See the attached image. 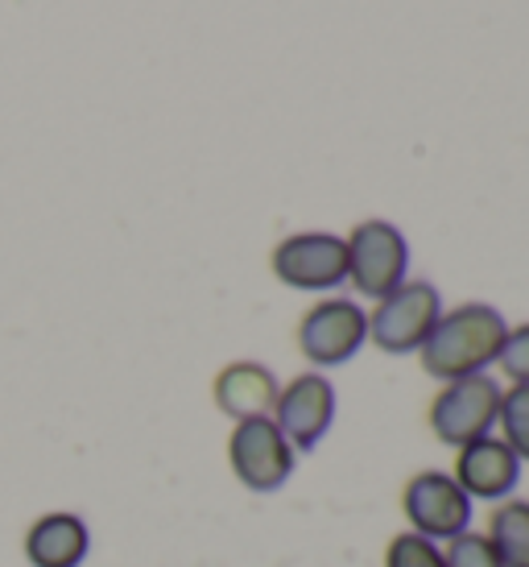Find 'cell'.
<instances>
[{"label": "cell", "mask_w": 529, "mask_h": 567, "mask_svg": "<svg viewBox=\"0 0 529 567\" xmlns=\"http://www.w3.org/2000/svg\"><path fill=\"white\" fill-rule=\"evenodd\" d=\"M216 406L245 423V419H273V406H278V378L273 369H264L257 361H232L219 369L216 378Z\"/></svg>", "instance_id": "obj_12"}, {"label": "cell", "mask_w": 529, "mask_h": 567, "mask_svg": "<svg viewBox=\"0 0 529 567\" xmlns=\"http://www.w3.org/2000/svg\"><path fill=\"white\" fill-rule=\"evenodd\" d=\"M273 423L281 426L294 452H314L335 423V385L323 373H298L290 385L278 390Z\"/></svg>", "instance_id": "obj_9"}, {"label": "cell", "mask_w": 529, "mask_h": 567, "mask_svg": "<svg viewBox=\"0 0 529 567\" xmlns=\"http://www.w3.org/2000/svg\"><path fill=\"white\" fill-rule=\"evenodd\" d=\"M500 440L514 447V456L526 464L529 460V385L500 390Z\"/></svg>", "instance_id": "obj_14"}, {"label": "cell", "mask_w": 529, "mask_h": 567, "mask_svg": "<svg viewBox=\"0 0 529 567\" xmlns=\"http://www.w3.org/2000/svg\"><path fill=\"white\" fill-rule=\"evenodd\" d=\"M21 551H25L30 567H83V559L92 551V530L71 509H50V514L30 522V530L21 538Z\"/></svg>", "instance_id": "obj_11"}, {"label": "cell", "mask_w": 529, "mask_h": 567, "mask_svg": "<svg viewBox=\"0 0 529 567\" xmlns=\"http://www.w3.org/2000/svg\"><path fill=\"white\" fill-rule=\"evenodd\" d=\"M405 269H409V245H405L397 224L364 220L352 228V237H348V278L360 295L381 302L405 282Z\"/></svg>", "instance_id": "obj_4"}, {"label": "cell", "mask_w": 529, "mask_h": 567, "mask_svg": "<svg viewBox=\"0 0 529 567\" xmlns=\"http://www.w3.org/2000/svg\"><path fill=\"white\" fill-rule=\"evenodd\" d=\"M294 456L298 452L273 419H245L232 426L228 464H232L236 481L252 493H278L294 473Z\"/></svg>", "instance_id": "obj_5"}, {"label": "cell", "mask_w": 529, "mask_h": 567, "mask_svg": "<svg viewBox=\"0 0 529 567\" xmlns=\"http://www.w3.org/2000/svg\"><path fill=\"white\" fill-rule=\"evenodd\" d=\"M369 340V316L352 299H323L298 323V348L319 369L348 364Z\"/></svg>", "instance_id": "obj_6"}, {"label": "cell", "mask_w": 529, "mask_h": 567, "mask_svg": "<svg viewBox=\"0 0 529 567\" xmlns=\"http://www.w3.org/2000/svg\"><path fill=\"white\" fill-rule=\"evenodd\" d=\"M443 559H447V567H505L497 547L488 543V535H471V530L455 535L452 547L443 551Z\"/></svg>", "instance_id": "obj_16"}, {"label": "cell", "mask_w": 529, "mask_h": 567, "mask_svg": "<svg viewBox=\"0 0 529 567\" xmlns=\"http://www.w3.org/2000/svg\"><path fill=\"white\" fill-rule=\"evenodd\" d=\"M497 364L514 385H529V323L505 331V344H500V352H497Z\"/></svg>", "instance_id": "obj_17"}, {"label": "cell", "mask_w": 529, "mask_h": 567, "mask_svg": "<svg viewBox=\"0 0 529 567\" xmlns=\"http://www.w3.org/2000/svg\"><path fill=\"white\" fill-rule=\"evenodd\" d=\"M438 316H443V299L438 286L431 282H402L393 295L376 302V311L369 316V340L390 357H405L418 352L426 344V336L435 331Z\"/></svg>", "instance_id": "obj_3"}, {"label": "cell", "mask_w": 529, "mask_h": 567, "mask_svg": "<svg viewBox=\"0 0 529 567\" xmlns=\"http://www.w3.org/2000/svg\"><path fill=\"white\" fill-rule=\"evenodd\" d=\"M500 414V385L492 373H471V378L447 381L431 402V431L447 447H464L471 440L492 435Z\"/></svg>", "instance_id": "obj_2"}, {"label": "cell", "mask_w": 529, "mask_h": 567, "mask_svg": "<svg viewBox=\"0 0 529 567\" xmlns=\"http://www.w3.org/2000/svg\"><path fill=\"white\" fill-rule=\"evenodd\" d=\"M273 274L294 290H335L348 282V240L335 233H298L273 249Z\"/></svg>", "instance_id": "obj_8"}, {"label": "cell", "mask_w": 529, "mask_h": 567, "mask_svg": "<svg viewBox=\"0 0 529 567\" xmlns=\"http://www.w3.org/2000/svg\"><path fill=\"white\" fill-rule=\"evenodd\" d=\"M488 543L505 567H529V502H505L488 518Z\"/></svg>", "instance_id": "obj_13"}, {"label": "cell", "mask_w": 529, "mask_h": 567, "mask_svg": "<svg viewBox=\"0 0 529 567\" xmlns=\"http://www.w3.org/2000/svg\"><path fill=\"white\" fill-rule=\"evenodd\" d=\"M402 509L414 535L422 538H455L467 530L471 522V497L455 485L452 473H418L405 481L402 493Z\"/></svg>", "instance_id": "obj_7"}, {"label": "cell", "mask_w": 529, "mask_h": 567, "mask_svg": "<svg viewBox=\"0 0 529 567\" xmlns=\"http://www.w3.org/2000/svg\"><path fill=\"white\" fill-rule=\"evenodd\" d=\"M455 485L464 488L467 497L480 502H505L517 485H521V460L514 456V447L497 435H484L459 447L455 456Z\"/></svg>", "instance_id": "obj_10"}, {"label": "cell", "mask_w": 529, "mask_h": 567, "mask_svg": "<svg viewBox=\"0 0 529 567\" xmlns=\"http://www.w3.org/2000/svg\"><path fill=\"white\" fill-rule=\"evenodd\" d=\"M505 316L488 302H464L455 311H443L435 331L426 336L418 348L422 369L438 381H459L471 373H484L497 361L500 344H505Z\"/></svg>", "instance_id": "obj_1"}, {"label": "cell", "mask_w": 529, "mask_h": 567, "mask_svg": "<svg viewBox=\"0 0 529 567\" xmlns=\"http://www.w3.org/2000/svg\"><path fill=\"white\" fill-rule=\"evenodd\" d=\"M385 567H447V559H443V551H438L431 538L405 530V535H397L390 543Z\"/></svg>", "instance_id": "obj_15"}]
</instances>
